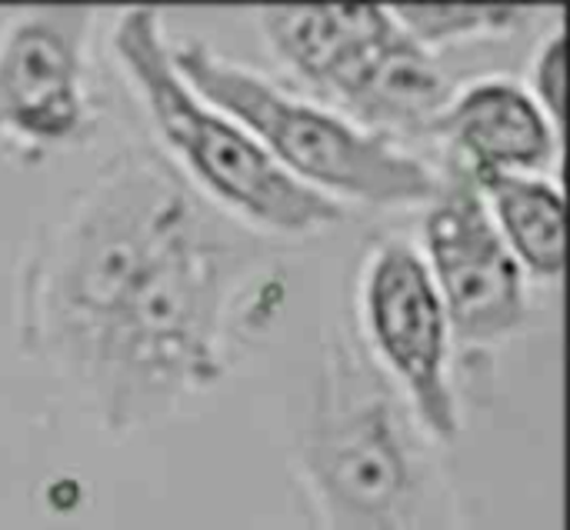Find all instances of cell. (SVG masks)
I'll return each instance as SVG.
<instances>
[{"instance_id":"6da1fadb","label":"cell","mask_w":570,"mask_h":530,"mask_svg":"<svg viewBox=\"0 0 570 530\" xmlns=\"http://www.w3.org/2000/svg\"><path fill=\"white\" fill-rule=\"evenodd\" d=\"M257 261L250 230L204 200L120 284L63 381L114 434L167 421L224 377L227 317Z\"/></svg>"},{"instance_id":"7a4b0ae2","label":"cell","mask_w":570,"mask_h":530,"mask_svg":"<svg viewBox=\"0 0 570 530\" xmlns=\"http://www.w3.org/2000/svg\"><path fill=\"white\" fill-rule=\"evenodd\" d=\"M200 204L157 147L130 144L110 154L23 261L20 347L67 377L117 287Z\"/></svg>"},{"instance_id":"3957f363","label":"cell","mask_w":570,"mask_h":530,"mask_svg":"<svg viewBox=\"0 0 570 530\" xmlns=\"http://www.w3.org/2000/svg\"><path fill=\"white\" fill-rule=\"evenodd\" d=\"M114 53L160 137V154L207 204L244 227L287 237L317 234L347 217L344 204L287 177L237 120L180 77L157 7H127L117 17Z\"/></svg>"},{"instance_id":"277c9868","label":"cell","mask_w":570,"mask_h":530,"mask_svg":"<svg viewBox=\"0 0 570 530\" xmlns=\"http://www.w3.org/2000/svg\"><path fill=\"white\" fill-rule=\"evenodd\" d=\"M180 77L217 110L237 120L264 154L297 184L344 204L381 210L428 207L438 190V167L404 144L371 134L344 114L294 97L261 70L184 37L170 40Z\"/></svg>"},{"instance_id":"5b68a950","label":"cell","mask_w":570,"mask_h":530,"mask_svg":"<svg viewBox=\"0 0 570 530\" xmlns=\"http://www.w3.org/2000/svg\"><path fill=\"white\" fill-rule=\"evenodd\" d=\"M304 471L344 530H407L421 508V464L407 414L377 364L334 341L304 431Z\"/></svg>"},{"instance_id":"8992f818","label":"cell","mask_w":570,"mask_h":530,"mask_svg":"<svg viewBox=\"0 0 570 530\" xmlns=\"http://www.w3.org/2000/svg\"><path fill=\"white\" fill-rule=\"evenodd\" d=\"M421 237V257L441 294L451 341L491 347L524 327V267L501 237L478 177L451 157L438 170V190L424 207Z\"/></svg>"},{"instance_id":"52a82bcc","label":"cell","mask_w":570,"mask_h":530,"mask_svg":"<svg viewBox=\"0 0 570 530\" xmlns=\"http://www.w3.org/2000/svg\"><path fill=\"white\" fill-rule=\"evenodd\" d=\"M361 317L377 367H387L417 428L431 441H458L461 414L451 387V324L434 277L411 241L387 237L364 257Z\"/></svg>"},{"instance_id":"ba28073f","label":"cell","mask_w":570,"mask_h":530,"mask_svg":"<svg viewBox=\"0 0 570 530\" xmlns=\"http://www.w3.org/2000/svg\"><path fill=\"white\" fill-rule=\"evenodd\" d=\"M94 17L87 3H50L27 7L0 27V140L57 147L90 130Z\"/></svg>"},{"instance_id":"9c48e42d","label":"cell","mask_w":570,"mask_h":530,"mask_svg":"<svg viewBox=\"0 0 570 530\" xmlns=\"http://www.w3.org/2000/svg\"><path fill=\"white\" fill-rule=\"evenodd\" d=\"M454 87L438 57L404 33L394 20L374 33L321 90L357 127L381 137H428Z\"/></svg>"},{"instance_id":"30bf717a","label":"cell","mask_w":570,"mask_h":530,"mask_svg":"<svg viewBox=\"0 0 570 530\" xmlns=\"http://www.w3.org/2000/svg\"><path fill=\"white\" fill-rule=\"evenodd\" d=\"M428 137L441 140L448 157L484 174H534L544 170L561 147V130L521 84L484 77L454 87Z\"/></svg>"},{"instance_id":"8fae6325","label":"cell","mask_w":570,"mask_h":530,"mask_svg":"<svg viewBox=\"0 0 570 530\" xmlns=\"http://www.w3.org/2000/svg\"><path fill=\"white\" fill-rule=\"evenodd\" d=\"M387 20L381 3H271L257 23L274 57L317 90L327 70Z\"/></svg>"},{"instance_id":"7c38bea8","label":"cell","mask_w":570,"mask_h":530,"mask_svg":"<svg viewBox=\"0 0 570 530\" xmlns=\"http://www.w3.org/2000/svg\"><path fill=\"white\" fill-rule=\"evenodd\" d=\"M478 184L518 264L544 281L561 277L564 197L558 184L538 174H484L478 177Z\"/></svg>"},{"instance_id":"4fadbf2b","label":"cell","mask_w":570,"mask_h":530,"mask_svg":"<svg viewBox=\"0 0 570 530\" xmlns=\"http://www.w3.org/2000/svg\"><path fill=\"white\" fill-rule=\"evenodd\" d=\"M394 20L424 50L454 47L478 37H511L541 13V7L514 3H394Z\"/></svg>"},{"instance_id":"5bb4252c","label":"cell","mask_w":570,"mask_h":530,"mask_svg":"<svg viewBox=\"0 0 570 530\" xmlns=\"http://www.w3.org/2000/svg\"><path fill=\"white\" fill-rule=\"evenodd\" d=\"M568 40H564V30L558 27L551 37H544L538 57H534V67H531V97L541 104V110L551 117V124L561 130L564 124V84H568Z\"/></svg>"}]
</instances>
